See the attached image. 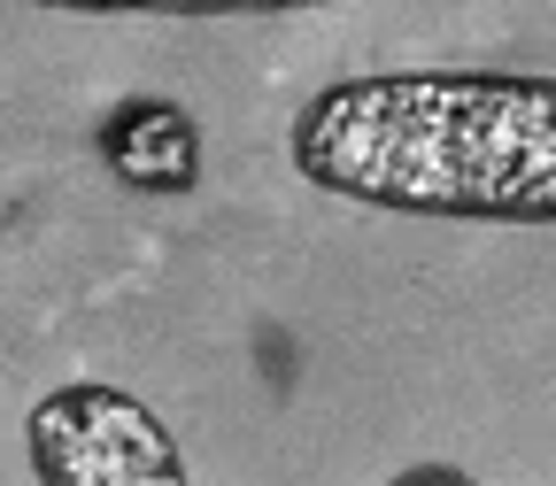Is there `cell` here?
I'll list each match as a JSON object with an SVG mask.
<instances>
[{"label":"cell","instance_id":"cell-1","mask_svg":"<svg viewBox=\"0 0 556 486\" xmlns=\"http://www.w3.org/2000/svg\"><path fill=\"white\" fill-rule=\"evenodd\" d=\"M294 178L448 225H556V69H356L294 108Z\"/></svg>","mask_w":556,"mask_h":486},{"label":"cell","instance_id":"cell-2","mask_svg":"<svg viewBox=\"0 0 556 486\" xmlns=\"http://www.w3.org/2000/svg\"><path fill=\"white\" fill-rule=\"evenodd\" d=\"M24 456L39 486H193L163 409L109 379H62L24 417Z\"/></svg>","mask_w":556,"mask_h":486},{"label":"cell","instance_id":"cell-3","mask_svg":"<svg viewBox=\"0 0 556 486\" xmlns=\"http://www.w3.org/2000/svg\"><path fill=\"white\" fill-rule=\"evenodd\" d=\"M93 155L101 170L124 186V193H148V201H178L201 186V124L186 101H163V93H124L101 131H93Z\"/></svg>","mask_w":556,"mask_h":486},{"label":"cell","instance_id":"cell-4","mask_svg":"<svg viewBox=\"0 0 556 486\" xmlns=\"http://www.w3.org/2000/svg\"><path fill=\"white\" fill-rule=\"evenodd\" d=\"M0 9H47V16H309L348 0H0Z\"/></svg>","mask_w":556,"mask_h":486},{"label":"cell","instance_id":"cell-5","mask_svg":"<svg viewBox=\"0 0 556 486\" xmlns=\"http://www.w3.org/2000/svg\"><path fill=\"white\" fill-rule=\"evenodd\" d=\"M387 486H479L471 471H456V463H402Z\"/></svg>","mask_w":556,"mask_h":486}]
</instances>
